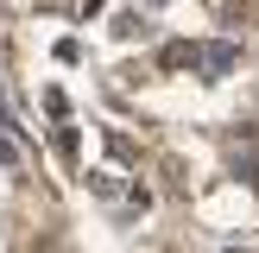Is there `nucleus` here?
I'll return each instance as SVG.
<instances>
[{"mask_svg":"<svg viewBox=\"0 0 259 253\" xmlns=\"http://www.w3.org/2000/svg\"><path fill=\"white\" fill-rule=\"evenodd\" d=\"M184 63H196V45H164V70H184Z\"/></svg>","mask_w":259,"mask_h":253,"instance_id":"nucleus-3","label":"nucleus"},{"mask_svg":"<svg viewBox=\"0 0 259 253\" xmlns=\"http://www.w3.org/2000/svg\"><path fill=\"white\" fill-rule=\"evenodd\" d=\"M196 63H202V76H209V82H222V76L240 63V45H234V38H215V45L196 51Z\"/></svg>","mask_w":259,"mask_h":253,"instance_id":"nucleus-1","label":"nucleus"},{"mask_svg":"<svg viewBox=\"0 0 259 253\" xmlns=\"http://www.w3.org/2000/svg\"><path fill=\"white\" fill-rule=\"evenodd\" d=\"M0 171H19V146H13V133H7V120H0Z\"/></svg>","mask_w":259,"mask_h":253,"instance_id":"nucleus-2","label":"nucleus"},{"mask_svg":"<svg viewBox=\"0 0 259 253\" xmlns=\"http://www.w3.org/2000/svg\"><path fill=\"white\" fill-rule=\"evenodd\" d=\"M89 184H95V196H114V190H120V177H114V171H89Z\"/></svg>","mask_w":259,"mask_h":253,"instance_id":"nucleus-4","label":"nucleus"}]
</instances>
